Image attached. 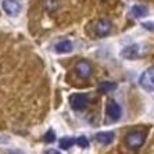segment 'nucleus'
<instances>
[{
  "label": "nucleus",
  "mask_w": 154,
  "mask_h": 154,
  "mask_svg": "<svg viewBox=\"0 0 154 154\" xmlns=\"http://www.w3.org/2000/svg\"><path fill=\"white\" fill-rule=\"evenodd\" d=\"M144 140H146V136H144L143 132H139V131H135V132H131L126 135L125 137V143L129 149L132 150H137L140 147L143 146Z\"/></svg>",
  "instance_id": "f257e3e1"
},
{
  "label": "nucleus",
  "mask_w": 154,
  "mask_h": 154,
  "mask_svg": "<svg viewBox=\"0 0 154 154\" xmlns=\"http://www.w3.org/2000/svg\"><path fill=\"white\" fill-rule=\"evenodd\" d=\"M89 103V96L86 93H75L69 97V104L74 111H83Z\"/></svg>",
  "instance_id": "f03ea898"
},
{
  "label": "nucleus",
  "mask_w": 154,
  "mask_h": 154,
  "mask_svg": "<svg viewBox=\"0 0 154 154\" xmlns=\"http://www.w3.org/2000/svg\"><path fill=\"white\" fill-rule=\"evenodd\" d=\"M106 115H107V121H110V122L118 121L122 115L121 106L115 100H108L107 107H106Z\"/></svg>",
  "instance_id": "7ed1b4c3"
},
{
  "label": "nucleus",
  "mask_w": 154,
  "mask_h": 154,
  "mask_svg": "<svg viewBox=\"0 0 154 154\" xmlns=\"http://www.w3.org/2000/svg\"><path fill=\"white\" fill-rule=\"evenodd\" d=\"M111 29H112V24L108 21V20H106V18L97 20L93 25V32H94V35L99 36V38L107 36L108 33L111 32Z\"/></svg>",
  "instance_id": "20e7f679"
},
{
  "label": "nucleus",
  "mask_w": 154,
  "mask_h": 154,
  "mask_svg": "<svg viewBox=\"0 0 154 154\" xmlns=\"http://www.w3.org/2000/svg\"><path fill=\"white\" fill-rule=\"evenodd\" d=\"M139 83L147 92H154V68L144 71L139 78Z\"/></svg>",
  "instance_id": "39448f33"
},
{
  "label": "nucleus",
  "mask_w": 154,
  "mask_h": 154,
  "mask_svg": "<svg viewBox=\"0 0 154 154\" xmlns=\"http://www.w3.org/2000/svg\"><path fill=\"white\" fill-rule=\"evenodd\" d=\"M75 72H76V75H78V78L89 79L90 76H92V74H93V69H92V65H90L88 61L81 60V61H78L75 65Z\"/></svg>",
  "instance_id": "423d86ee"
},
{
  "label": "nucleus",
  "mask_w": 154,
  "mask_h": 154,
  "mask_svg": "<svg viewBox=\"0 0 154 154\" xmlns=\"http://www.w3.org/2000/svg\"><path fill=\"white\" fill-rule=\"evenodd\" d=\"M2 7H3L4 13L11 17H15V15L20 14V11H21V6L18 4V2L15 0H3V4H2Z\"/></svg>",
  "instance_id": "0eeeda50"
},
{
  "label": "nucleus",
  "mask_w": 154,
  "mask_h": 154,
  "mask_svg": "<svg viewBox=\"0 0 154 154\" xmlns=\"http://www.w3.org/2000/svg\"><path fill=\"white\" fill-rule=\"evenodd\" d=\"M54 50H56V53H58V54L71 53V51L74 50V45H72V42L68 39L60 40V42H57L54 45Z\"/></svg>",
  "instance_id": "6e6552de"
},
{
  "label": "nucleus",
  "mask_w": 154,
  "mask_h": 154,
  "mask_svg": "<svg viewBox=\"0 0 154 154\" xmlns=\"http://www.w3.org/2000/svg\"><path fill=\"white\" fill-rule=\"evenodd\" d=\"M139 56H140L139 54V46H136V45L126 46L121 50V57L126 58V60H135V58H137Z\"/></svg>",
  "instance_id": "1a4fd4ad"
},
{
  "label": "nucleus",
  "mask_w": 154,
  "mask_h": 154,
  "mask_svg": "<svg viewBox=\"0 0 154 154\" xmlns=\"http://www.w3.org/2000/svg\"><path fill=\"white\" fill-rule=\"evenodd\" d=\"M114 132H100L96 135V140L97 143L103 144V146H108V144L112 143V140H114Z\"/></svg>",
  "instance_id": "9d476101"
},
{
  "label": "nucleus",
  "mask_w": 154,
  "mask_h": 154,
  "mask_svg": "<svg viewBox=\"0 0 154 154\" xmlns=\"http://www.w3.org/2000/svg\"><path fill=\"white\" fill-rule=\"evenodd\" d=\"M131 14H132L133 18H143L149 14V8L146 6H142V4H135L131 8Z\"/></svg>",
  "instance_id": "9b49d317"
},
{
  "label": "nucleus",
  "mask_w": 154,
  "mask_h": 154,
  "mask_svg": "<svg viewBox=\"0 0 154 154\" xmlns=\"http://www.w3.org/2000/svg\"><path fill=\"white\" fill-rule=\"evenodd\" d=\"M115 89H117V83L110 82V81H104V82H101L100 85L97 86V90L100 93H110V92H112Z\"/></svg>",
  "instance_id": "f8f14e48"
},
{
  "label": "nucleus",
  "mask_w": 154,
  "mask_h": 154,
  "mask_svg": "<svg viewBox=\"0 0 154 154\" xmlns=\"http://www.w3.org/2000/svg\"><path fill=\"white\" fill-rule=\"evenodd\" d=\"M76 139H74V137L71 136H67V137H63V139L58 142V146H60L61 150H69L74 144H75Z\"/></svg>",
  "instance_id": "ddd939ff"
},
{
  "label": "nucleus",
  "mask_w": 154,
  "mask_h": 154,
  "mask_svg": "<svg viewBox=\"0 0 154 154\" xmlns=\"http://www.w3.org/2000/svg\"><path fill=\"white\" fill-rule=\"evenodd\" d=\"M56 139H57V136H56L54 129H49V131L43 135V142H45V143H47V144L54 143V142H56Z\"/></svg>",
  "instance_id": "4468645a"
},
{
  "label": "nucleus",
  "mask_w": 154,
  "mask_h": 154,
  "mask_svg": "<svg viewBox=\"0 0 154 154\" xmlns=\"http://www.w3.org/2000/svg\"><path fill=\"white\" fill-rule=\"evenodd\" d=\"M43 7L47 11H54L58 8V2L57 0H45L43 2Z\"/></svg>",
  "instance_id": "2eb2a0df"
},
{
  "label": "nucleus",
  "mask_w": 154,
  "mask_h": 154,
  "mask_svg": "<svg viewBox=\"0 0 154 154\" xmlns=\"http://www.w3.org/2000/svg\"><path fill=\"white\" fill-rule=\"evenodd\" d=\"M75 144L78 147H81V149H88V146H89V140H88L86 136H79V137H76Z\"/></svg>",
  "instance_id": "dca6fc26"
},
{
  "label": "nucleus",
  "mask_w": 154,
  "mask_h": 154,
  "mask_svg": "<svg viewBox=\"0 0 154 154\" xmlns=\"http://www.w3.org/2000/svg\"><path fill=\"white\" fill-rule=\"evenodd\" d=\"M4 154H24L20 149H10V150H4Z\"/></svg>",
  "instance_id": "f3484780"
},
{
  "label": "nucleus",
  "mask_w": 154,
  "mask_h": 154,
  "mask_svg": "<svg viewBox=\"0 0 154 154\" xmlns=\"http://www.w3.org/2000/svg\"><path fill=\"white\" fill-rule=\"evenodd\" d=\"M10 142V137L4 136V135H0V144H7Z\"/></svg>",
  "instance_id": "a211bd4d"
},
{
  "label": "nucleus",
  "mask_w": 154,
  "mask_h": 154,
  "mask_svg": "<svg viewBox=\"0 0 154 154\" xmlns=\"http://www.w3.org/2000/svg\"><path fill=\"white\" fill-rule=\"evenodd\" d=\"M43 154H63V153L58 150H54V149H49V150H46Z\"/></svg>",
  "instance_id": "6ab92c4d"
},
{
  "label": "nucleus",
  "mask_w": 154,
  "mask_h": 154,
  "mask_svg": "<svg viewBox=\"0 0 154 154\" xmlns=\"http://www.w3.org/2000/svg\"><path fill=\"white\" fill-rule=\"evenodd\" d=\"M143 26L144 28H147V29H153L151 28V24H143Z\"/></svg>",
  "instance_id": "aec40b11"
}]
</instances>
